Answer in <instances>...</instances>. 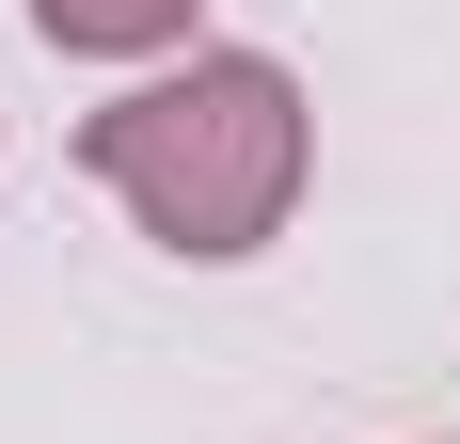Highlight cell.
I'll use <instances>...</instances> for the list:
<instances>
[{"instance_id":"1","label":"cell","mask_w":460,"mask_h":444,"mask_svg":"<svg viewBox=\"0 0 460 444\" xmlns=\"http://www.w3.org/2000/svg\"><path fill=\"white\" fill-rule=\"evenodd\" d=\"M80 175L175 270H254L318 191V95L286 48H190L80 111Z\"/></svg>"},{"instance_id":"2","label":"cell","mask_w":460,"mask_h":444,"mask_svg":"<svg viewBox=\"0 0 460 444\" xmlns=\"http://www.w3.org/2000/svg\"><path fill=\"white\" fill-rule=\"evenodd\" d=\"M32 32L64 48V64L143 80V64H190V48H207V0H32Z\"/></svg>"}]
</instances>
